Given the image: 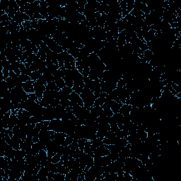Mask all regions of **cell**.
<instances>
[{
  "label": "cell",
  "instance_id": "20",
  "mask_svg": "<svg viewBox=\"0 0 181 181\" xmlns=\"http://www.w3.org/2000/svg\"><path fill=\"white\" fill-rule=\"evenodd\" d=\"M43 73L40 70L37 71H33L31 72V74H30V79L33 80V81H37L38 79H39L41 77H42Z\"/></svg>",
  "mask_w": 181,
  "mask_h": 181
},
{
  "label": "cell",
  "instance_id": "7",
  "mask_svg": "<svg viewBox=\"0 0 181 181\" xmlns=\"http://www.w3.org/2000/svg\"><path fill=\"white\" fill-rule=\"evenodd\" d=\"M109 154H110V151L108 148V145H105V144L99 147H97V148L95 149L94 151V156H108Z\"/></svg>",
  "mask_w": 181,
  "mask_h": 181
},
{
  "label": "cell",
  "instance_id": "13",
  "mask_svg": "<svg viewBox=\"0 0 181 181\" xmlns=\"http://www.w3.org/2000/svg\"><path fill=\"white\" fill-rule=\"evenodd\" d=\"M36 156H37L38 159H39L41 166H43V165L45 164V163L48 161V153L45 149L40 150L39 153L36 154Z\"/></svg>",
  "mask_w": 181,
  "mask_h": 181
},
{
  "label": "cell",
  "instance_id": "17",
  "mask_svg": "<svg viewBox=\"0 0 181 181\" xmlns=\"http://www.w3.org/2000/svg\"><path fill=\"white\" fill-rule=\"evenodd\" d=\"M132 106L131 105H128V104H123L122 105V107L120 108V111L119 113H121L123 116L125 115H129L132 110Z\"/></svg>",
  "mask_w": 181,
  "mask_h": 181
},
{
  "label": "cell",
  "instance_id": "12",
  "mask_svg": "<svg viewBox=\"0 0 181 181\" xmlns=\"http://www.w3.org/2000/svg\"><path fill=\"white\" fill-rule=\"evenodd\" d=\"M21 139L20 138L17 137L16 136H13L12 137V138L10 139V140L9 142V144L11 146L13 149L15 150L21 149H20V144L21 142Z\"/></svg>",
  "mask_w": 181,
  "mask_h": 181
},
{
  "label": "cell",
  "instance_id": "18",
  "mask_svg": "<svg viewBox=\"0 0 181 181\" xmlns=\"http://www.w3.org/2000/svg\"><path fill=\"white\" fill-rule=\"evenodd\" d=\"M123 105V103L121 101L117 102V101H115V100H113L112 105H111V107H110V109L113 111V113H119L120 108L122 107Z\"/></svg>",
  "mask_w": 181,
  "mask_h": 181
},
{
  "label": "cell",
  "instance_id": "23",
  "mask_svg": "<svg viewBox=\"0 0 181 181\" xmlns=\"http://www.w3.org/2000/svg\"><path fill=\"white\" fill-rule=\"evenodd\" d=\"M61 157H62V156L60 154L57 153L56 154L54 155V156L51 158V159H50V161H51V162L53 163V164H58V163H59V161H61Z\"/></svg>",
  "mask_w": 181,
  "mask_h": 181
},
{
  "label": "cell",
  "instance_id": "16",
  "mask_svg": "<svg viewBox=\"0 0 181 181\" xmlns=\"http://www.w3.org/2000/svg\"><path fill=\"white\" fill-rule=\"evenodd\" d=\"M49 171L44 166H41L39 172L38 173V177L39 180H48V175Z\"/></svg>",
  "mask_w": 181,
  "mask_h": 181
},
{
  "label": "cell",
  "instance_id": "25",
  "mask_svg": "<svg viewBox=\"0 0 181 181\" xmlns=\"http://www.w3.org/2000/svg\"><path fill=\"white\" fill-rule=\"evenodd\" d=\"M87 141L86 139L85 138H81V139H78V145H79V148L80 150H81V151H84V146H85V144H86V142Z\"/></svg>",
  "mask_w": 181,
  "mask_h": 181
},
{
  "label": "cell",
  "instance_id": "1",
  "mask_svg": "<svg viewBox=\"0 0 181 181\" xmlns=\"http://www.w3.org/2000/svg\"><path fill=\"white\" fill-rule=\"evenodd\" d=\"M80 96L82 99L84 107L86 109H90V108L94 106V102L96 98H95L94 92L91 90L88 89L86 87H84L81 93L80 94Z\"/></svg>",
  "mask_w": 181,
  "mask_h": 181
},
{
  "label": "cell",
  "instance_id": "22",
  "mask_svg": "<svg viewBox=\"0 0 181 181\" xmlns=\"http://www.w3.org/2000/svg\"><path fill=\"white\" fill-rule=\"evenodd\" d=\"M53 180L55 181H64L65 180V175L59 173H55L53 177Z\"/></svg>",
  "mask_w": 181,
  "mask_h": 181
},
{
  "label": "cell",
  "instance_id": "11",
  "mask_svg": "<svg viewBox=\"0 0 181 181\" xmlns=\"http://www.w3.org/2000/svg\"><path fill=\"white\" fill-rule=\"evenodd\" d=\"M34 81L33 80H29L26 82L23 83V89L26 91V93H27L28 94H33V93H35L34 90Z\"/></svg>",
  "mask_w": 181,
  "mask_h": 181
},
{
  "label": "cell",
  "instance_id": "2",
  "mask_svg": "<svg viewBox=\"0 0 181 181\" xmlns=\"http://www.w3.org/2000/svg\"><path fill=\"white\" fill-rule=\"evenodd\" d=\"M43 43H45L48 45V47L50 50L53 51L54 53L57 54H59L64 51L63 48L60 45H59L52 38H47L43 41Z\"/></svg>",
  "mask_w": 181,
  "mask_h": 181
},
{
  "label": "cell",
  "instance_id": "21",
  "mask_svg": "<svg viewBox=\"0 0 181 181\" xmlns=\"http://www.w3.org/2000/svg\"><path fill=\"white\" fill-rule=\"evenodd\" d=\"M91 142H92V145L94 147L95 149H96L97 147H99L104 144V142H103V138H101V137L95 138Z\"/></svg>",
  "mask_w": 181,
  "mask_h": 181
},
{
  "label": "cell",
  "instance_id": "15",
  "mask_svg": "<svg viewBox=\"0 0 181 181\" xmlns=\"http://www.w3.org/2000/svg\"><path fill=\"white\" fill-rule=\"evenodd\" d=\"M18 121H19V118H18L16 114L14 113H12L11 116H10L9 124H8V129L9 130H13V128L17 125Z\"/></svg>",
  "mask_w": 181,
  "mask_h": 181
},
{
  "label": "cell",
  "instance_id": "5",
  "mask_svg": "<svg viewBox=\"0 0 181 181\" xmlns=\"http://www.w3.org/2000/svg\"><path fill=\"white\" fill-rule=\"evenodd\" d=\"M69 100L70 101L69 103V106H72L74 105H79L81 106H84V102H83L82 99L80 96V95L77 94V93L72 91L71 94L69 95Z\"/></svg>",
  "mask_w": 181,
  "mask_h": 181
},
{
  "label": "cell",
  "instance_id": "4",
  "mask_svg": "<svg viewBox=\"0 0 181 181\" xmlns=\"http://www.w3.org/2000/svg\"><path fill=\"white\" fill-rule=\"evenodd\" d=\"M46 90V85L42 84L38 81H35L34 82V90L35 94L37 95L38 100H40L43 99V94Z\"/></svg>",
  "mask_w": 181,
  "mask_h": 181
},
{
  "label": "cell",
  "instance_id": "10",
  "mask_svg": "<svg viewBox=\"0 0 181 181\" xmlns=\"http://www.w3.org/2000/svg\"><path fill=\"white\" fill-rule=\"evenodd\" d=\"M33 144H34V142H33V139L31 138L26 137V139L21 141V142L20 149L23 150V151H26L28 149H30V148H31Z\"/></svg>",
  "mask_w": 181,
  "mask_h": 181
},
{
  "label": "cell",
  "instance_id": "9",
  "mask_svg": "<svg viewBox=\"0 0 181 181\" xmlns=\"http://www.w3.org/2000/svg\"><path fill=\"white\" fill-rule=\"evenodd\" d=\"M63 79L64 80V82H65L66 86L72 89V86H73V77H72V69L71 70L66 69L65 74H64L63 77Z\"/></svg>",
  "mask_w": 181,
  "mask_h": 181
},
{
  "label": "cell",
  "instance_id": "3",
  "mask_svg": "<svg viewBox=\"0 0 181 181\" xmlns=\"http://www.w3.org/2000/svg\"><path fill=\"white\" fill-rule=\"evenodd\" d=\"M48 130H52L55 132H64L63 124L60 119L52 120L50 121L48 126Z\"/></svg>",
  "mask_w": 181,
  "mask_h": 181
},
{
  "label": "cell",
  "instance_id": "24",
  "mask_svg": "<svg viewBox=\"0 0 181 181\" xmlns=\"http://www.w3.org/2000/svg\"><path fill=\"white\" fill-rule=\"evenodd\" d=\"M134 4V1H132V0H130V1H127V10H128V14L133 10Z\"/></svg>",
  "mask_w": 181,
  "mask_h": 181
},
{
  "label": "cell",
  "instance_id": "14",
  "mask_svg": "<svg viewBox=\"0 0 181 181\" xmlns=\"http://www.w3.org/2000/svg\"><path fill=\"white\" fill-rule=\"evenodd\" d=\"M67 135L64 132H55L53 139L59 145H62Z\"/></svg>",
  "mask_w": 181,
  "mask_h": 181
},
{
  "label": "cell",
  "instance_id": "19",
  "mask_svg": "<svg viewBox=\"0 0 181 181\" xmlns=\"http://www.w3.org/2000/svg\"><path fill=\"white\" fill-rule=\"evenodd\" d=\"M26 157V151H23L21 149H18L15 151L14 158L18 161H24Z\"/></svg>",
  "mask_w": 181,
  "mask_h": 181
},
{
  "label": "cell",
  "instance_id": "6",
  "mask_svg": "<svg viewBox=\"0 0 181 181\" xmlns=\"http://www.w3.org/2000/svg\"><path fill=\"white\" fill-rule=\"evenodd\" d=\"M118 139V137L115 135V134L112 130H110L103 138V142L105 145H110V144H114Z\"/></svg>",
  "mask_w": 181,
  "mask_h": 181
},
{
  "label": "cell",
  "instance_id": "26",
  "mask_svg": "<svg viewBox=\"0 0 181 181\" xmlns=\"http://www.w3.org/2000/svg\"><path fill=\"white\" fill-rule=\"evenodd\" d=\"M19 78L21 79V81L23 83L26 82L28 81H29V80H31V79H30V76H28V75H26V74H21L19 75Z\"/></svg>",
  "mask_w": 181,
  "mask_h": 181
},
{
  "label": "cell",
  "instance_id": "8",
  "mask_svg": "<svg viewBox=\"0 0 181 181\" xmlns=\"http://www.w3.org/2000/svg\"><path fill=\"white\" fill-rule=\"evenodd\" d=\"M40 14L43 19H46L49 16L48 15V2H40Z\"/></svg>",
  "mask_w": 181,
  "mask_h": 181
}]
</instances>
